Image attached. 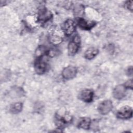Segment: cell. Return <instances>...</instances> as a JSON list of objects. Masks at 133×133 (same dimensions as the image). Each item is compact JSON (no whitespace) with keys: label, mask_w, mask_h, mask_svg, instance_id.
Returning a JSON list of instances; mask_svg holds the SVG:
<instances>
[{"label":"cell","mask_w":133,"mask_h":133,"mask_svg":"<svg viewBox=\"0 0 133 133\" xmlns=\"http://www.w3.org/2000/svg\"><path fill=\"white\" fill-rule=\"evenodd\" d=\"M81 44V38L78 35L73 36L68 46V52L69 56H74L78 51Z\"/></svg>","instance_id":"obj_1"},{"label":"cell","mask_w":133,"mask_h":133,"mask_svg":"<svg viewBox=\"0 0 133 133\" xmlns=\"http://www.w3.org/2000/svg\"><path fill=\"white\" fill-rule=\"evenodd\" d=\"M44 56L36 58L34 63L35 71L39 75L44 74L47 69V63Z\"/></svg>","instance_id":"obj_2"},{"label":"cell","mask_w":133,"mask_h":133,"mask_svg":"<svg viewBox=\"0 0 133 133\" xmlns=\"http://www.w3.org/2000/svg\"><path fill=\"white\" fill-rule=\"evenodd\" d=\"M132 109L128 105L123 106L116 113V116L122 119H127L132 117Z\"/></svg>","instance_id":"obj_3"},{"label":"cell","mask_w":133,"mask_h":133,"mask_svg":"<svg viewBox=\"0 0 133 133\" xmlns=\"http://www.w3.org/2000/svg\"><path fill=\"white\" fill-rule=\"evenodd\" d=\"M113 109L112 102L110 100H105L100 102L98 106V110L102 115L109 114Z\"/></svg>","instance_id":"obj_4"},{"label":"cell","mask_w":133,"mask_h":133,"mask_svg":"<svg viewBox=\"0 0 133 133\" xmlns=\"http://www.w3.org/2000/svg\"><path fill=\"white\" fill-rule=\"evenodd\" d=\"M75 28L76 25L74 21L70 19L65 21L62 27L63 33L67 36L71 35L75 32Z\"/></svg>","instance_id":"obj_5"},{"label":"cell","mask_w":133,"mask_h":133,"mask_svg":"<svg viewBox=\"0 0 133 133\" xmlns=\"http://www.w3.org/2000/svg\"><path fill=\"white\" fill-rule=\"evenodd\" d=\"M51 12L45 8L41 9L38 12L37 20L42 24H44L52 18Z\"/></svg>","instance_id":"obj_6"},{"label":"cell","mask_w":133,"mask_h":133,"mask_svg":"<svg viewBox=\"0 0 133 133\" xmlns=\"http://www.w3.org/2000/svg\"><path fill=\"white\" fill-rule=\"evenodd\" d=\"M77 74V69L72 65H69L63 69L62 72V76L65 79H71L75 77Z\"/></svg>","instance_id":"obj_7"},{"label":"cell","mask_w":133,"mask_h":133,"mask_svg":"<svg viewBox=\"0 0 133 133\" xmlns=\"http://www.w3.org/2000/svg\"><path fill=\"white\" fill-rule=\"evenodd\" d=\"M126 88L124 85H117L113 90V96L114 98L121 100L126 96Z\"/></svg>","instance_id":"obj_8"},{"label":"cell","mask_w":133,"mask_h":133,"mask_svg":"<svg viewBox=\"0 0 133 133\" xmlns=\"http://www.w3.org/2000/svg\"><path fill=\"white\" fill-rule=\"evenodd\" d=\"M94 97V92L92 90L85 89L82 90L78 95V98L80 100L85 102H90L92 101Z\"/></svg>","instance_id":"obj_9"},{"label":"cell","mask_w":133,"mask_h":133,"mask_svg":"<svg viewBox=\"0 0 133 133\" xmlns=\"http://www.w3.org/2000/svg\"><path fill=\"white\" fill-rule=\"evenodd\" d=\"M76 20L78 26L82 30H91L96 24V23L95 22H88L87 20L81 17L78 18Z\"/></svg>","instance_id":"obj_10"},{"label":"cell","mask_w":133,"mask_h":133,"mask_svg":"<svg viewBox=\"0 0 133 133\" xmlns=\"http://www.w3.org/2000/svg\"><path fill=\"white\" fill-rule=\"evenodd\" d=\"M91 124V121L89 117L81 118L77 124V127L79 128L87 130L90 127Z\"/></svg>","instance_id":"obj_11"},{"label":"cell","mask_w":133,"mask_h":133,"mask_svg":"<svg viewBox=\"0 0 133 133\" xmlns=\"http://www.w3.org/2000/svg\"><path fill=\"white\" fill-rule=\"evenodd\" d=\"M71 119H67L64 116L57 114L55 116V123L59 128H62L67 125Z\"/></svg>","instance_id":"obj_12"},{"label":"cell","mask_w":133,"mask_h":133,"mask_svg":"<svg viewBox=\"0 0 133 133\" xmlns=\"http://www.w3.org/2000/svg\"><path fill=\"white\" fill-rule=\"evenodd\" d=\"M99 53V50L95 47H90L87 49L84 53V57L88 60L94 59Z\"/></svg>","instance_id":"obj_13"},{"label":"cell","mask_w":133,"mask_h":133,"mask_svg":"<svg viewBox=\"0 0 133 133\" xmlns=\"http://www.w3.org/2000/svg\"><path fill=\"white\" fill-rule=\"evenodd\" d=\"M23 104L21 102H15L10 105L9 111L11 113L18 114L21 112Z\"/></svg>","instance_id":"obj_14"},{"label":"cell","mask_w":133,"mask_h":133,"mask_svg":"<svg viewBox=\"0 0 133 133\" xmlns=\"http://www.w3.org/2000/svg\"><path fill=\"white\" fill-rule=\"evenodd\" d=\"M62 36H61L59 34H57V31L56 30L54 31V32H52L49 36V41L54 45L60 44L62 41Z\"/></svg>","instance_id":"obj_15"},{"label":"cell","mask_w":133,"mask_h":133,"mask_svg":"<svg viewBox=\"0 0 133 133\" xmlns=\"http://www.w3.org/2000/svg\"><path fill=\"white\" fill-rule=\"evenodd\" d=\"M83 12V6L82 5H77L75 7L74 14L75 16H77L78 18L80 15H82Z\"/></svg>","instance_id":"obj_16"},{"label":"cell","mask_w":133,"mask_h":133,"mask_svg":"<svg viewBox=\"0 0 133 133\" xmlns=\"http://www.w3.org/2000/svg\"><path fill=\"white\" fill-rule=\"evenodd\" d=\"M125 7L129 10L132 11V1H127L125 3Z\"/></svg>","instance_id":"obj_17"},{"label":"cell","mask_w":133,"mask_h":133,"mask_svg":"<svg viewBox=\"0 0 133 133\" xmlns=\"http://www.w3.org/2000/svg\"><path fill=\"white\" fill-rule=\"evenodd\" d=\"M132 79H130L129 80H128L127 81H126L125 84H124V85L125 86V87L126 88H129L130 89H132Z\"/></svg>","instance_id":"obj_18"},{"label":"cell","mask_w":133,"mask_h":133,"mask_svg":"<svg viewBox=\"0 0 133 133\" xmlns=\"http://www.w3.org/2000/svg\"><path fill=\"white\" fill-rule=\"evenodd\" d=\"M127 74L128 75L131 76L132 75V66H130L127 69Z\"/></svg>","instance_id":"obj_19"}]
</instances>
